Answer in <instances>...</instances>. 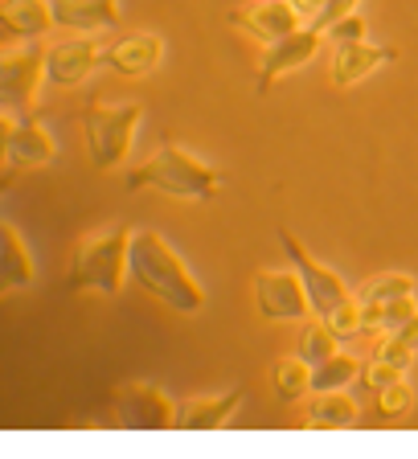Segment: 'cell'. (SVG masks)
I'll return each mask as SVG.
<instances>
[{
  "mask_svg": "<svg viewBox=\"0 0 418 459\" xmlns=\"http://www.w3.org/2000/svg\"><path fill=\"white\" fill-rule=\"evenodd\" d=\"M361 361H353L349 353H333L328 361L312 365V394H328V390H344V385L357 382Z\"/></svg>",
  "mask_w": 418,
  "mask_h": 459,
  "instance_id": "23",
  "label": "cell"
},
{
  "mask_svg": "<svg viewBox=\"0 0 418 459\" xmlns=\"http://www.w3.org/2000/svg\"><path fill=\"white\" fill-rule=\"evenodd\" d=\"M336 333L328 325H324L320 316L316 320H304V328H300V344H295V357L300 361H308V365H320V361H328V357L336 353Z\"/></svg>",
  "mask_w": 418,
  "mask_h": 459,
  "instance_id": "22",
  "label": "cell"
},
{
  "mask_svg": "<svg viewBox=\"0 0 418 459\" xmlns=\"http://www.w3.org/2000/svg\"><path fill=\"white\" fill-rule=\"evenodd\" d=\"M54 160V140L46 135V127L29 115H17L4 124V164L13 169H41Z\"/></svg>",
  "mask_w": 418,
  "mask_h": 459,
  "instance_id": "13",
  "label": "cell"
},
{
  "mask_svg": "<svg viewBox=\"0 0 418 459\" xmlns=\"http://www.w3.org/2000/svg\"><path fill=\"white\" fill-rule=\"evenodd\" d=\"M78 124H83L91 164L99 172H111L124 164L127 148H132V135L140 127V103H99V99H91L78 111Z\"/></svg>",
  "mask_w": 418,
  "mask_h": 459,
  "instance_id": "4",
  "label": "cell"
},
{
  "mask_svg": "<svg viewBox=\"0 0 418 459\" xmlns=\"http://www.w3.org/2000/svg\"><path fill=\"white\" fill-rule=\"evenodd\" d=\"M222 177L209 164H201L197 156H189L177 143H164L156 148L140 169L127 177V189H156L164 197H185V201H209L218 193Z\"/></svg>",
  "mask_w": 418,
  "mask_h": 459,
  "instance_id": "3",
  "label": "cell"
},
{
  "mask_svg": "<svg viewBox=\"0 0 418 459\" xmlns=\"http://www.w3.org/2000/svg\"><path fill=\"white\" fill-rule=\"evenodd\" d=\"M410 402H414V398H410V385L406 382H394L390 390L378 394V419H386V422L402 419V414L410 411Z\"/></svg>",
  "mask_w": 418,
  "mask_h": 459,
  "instance_id": "26",
  "label": "cell"
},
{
  "mask_svg": "<svg viewBox=\"0 0 418 459\" xmlns=\"http://www.w3.org/2000/svg\"><path fill=\"white\" fill-rule=\"evenodd\" d=\"M324 41L328 46H353V41H365V21L353 13V17H341L324 29Z\"/></svg>",
  "mask_w": 418,
  "mask_h": 459,
  "instance_id": "27",
  "label": "cell"
},
{
  "mask_svg": "<svg viewBox=\"0 0 418 459\" xmlns=\"http://www.w3.org/2000/svg\"><path fill=\"white\" fill-rule=\"evenodd\" d=\"M271 394H275L283 406L304 402V394H312V365L300 361V357H283V361L271 365Z\"/></svg>",
  "mask_w": 418,
  "mask_h": 459,
  "instance_id": "20",
  "label": "cell"
},
{
  "mask_svg": "<svg viewBox=\"0 0 418 459\" xmlns=\"http://www.w3.org/2000/svg\"><path fill=\"white\" fill-rule=\"evenodd\" d=\"M54 29L66 33H103L119 25V0H49Z\"/></svg>",
  "mask_w": 418,
  "mask_h": 459,
  "instance_id": "15",
  "label": "cell"
},
{
  "mask_svg": "<svg viewBox=\"0 0 418 459\" xmlns=\"http://www.w3.org/2000/svg\"><path fill=\"white\" fill-rule=\"evenodd\" d=\"M103 62L119 78H144L161 66V38L156 33H119L103 46Z\"/></svg>",
  "mask_w": 418,
  "mask_h": 459,
  "instance_id": "12",
  "label": "cell"
},
{
  "mask_svg": "<svg viewBox=\"0 0 418 459\" xmlns=\"http://www.w3.org/2000/svg\"><path fill=\"white\" fill-rule=\"evenodd\" d=\"M320 46H324V33L316 25H300L295 33L263 46V57H258V70H255V91L266 95L271 82H279L283 74H295L300 66H308Z\"/></svg>",
  "mask_w": 418,
  "mask_h": 459,
  "instance_id": "8",
  "label": "cell"
},
{
  "mask_svg": "<svg viewBox=\"0 0 418 459\" xmlns=\"http://www.w3.org/2000/svg\"><path fill=\"white\" fill-rule=\"evenodd\" d=\"M111 414L124 430H169L177 427V402L152 382H124L111 398Z\"/></svg>",
  "mask_w": 418,
  "mask_h": 459,
  "instance_id": "6",
  "label": "cell"
},
{
  "mask_svg": "<svg viewBox=\"0 0 418 459\" xmlns=\"http://www.w3.org/2000/svg\"><path fill=\"white\" fill-rule=\"evenodd\" d=\"M320 320L333 328L341 344H353V341H361V336H365V328H361V304H357V296H353L349 304L333 307V312H324Z\"/></svg>",
  "mask_w": 418,
  "mask_h": 459,
  "instance_id": "24",
  "label": "cell"
},
{
  "mask_svg": "<svg viewBox=\"0 0 418 459\" xmlns=\"http://www.w3.org/2000/svg\"><path fill=\"white\" fill-rule=\"evenodd\" d=\"M279 247H283V255L292 258V267L295 275L304 279V291H308V304H312V316H324V312H333V307L349 304V287L341 283V275L328 267H320L312 255H308L300 242L287 234V230H279Z\"/></svg>",
  "mask_w": 418,
  "mask_h": 459,
  "instance_id": "9",
  "label": "cell"
},
{
  "mask_svg": "<svg viewBox=\"0 0 418 459\" xmlns=\"http://www.w3.org/2000/svg\"><path fill=\"white\" fill-rule=\"evenodd\" d=\"M357 304L361 307H373V304H390V299H402V296H414V279L410 275H398V271H386V275H373L365 279L357 291Z\"/></svg>",
  "mask_w": 418,
  "mask_h": 459,
  "instance_id": "21",
  "label": "cell"
},
{
  "mask_svg": "<svg viewBox=\"0 0 418 459\" xmlns=\"http://www.w3.org/2000/svg\"><path fill=\"white\" fill-rule=\"evenodd\" d=\"M242 394L226 390L218 398H181L177 402V427L181 430H218L230 422V414L238 411Z\"/></svg>",
  "mask_w": 418,
  "mask_h": 459,
  "instance_id": "17",
  "label": "cell"
},
{
  "mask_svg": "<svg viewBox=\"0 0 418 459\" xmlns=\"http://www.w3.org/2000/svg\"><path fill=\"white\" fill-rule=\"evenodd\" d=\"M127 279L140 291H148L152 299H161L172 312H201L205 307V291L197 287V279L185 271L181 255L152 230H135L132 247H127Z\"/></svg>",
  "mask_w": 418,
  "mask_h": 459,
  "instance_id": "1",
  "label": "cell"
},
{
  "mask_svg": "<svg viewBox=\"0 0 418 459\" xmlns=\"http://www.w3.org/2000/svg\"><path fill=\"white\" fill-rule=\"evenodd\" d=\"M226 21L234 29H242V33H250L255 41H263V46H271V41L287 38V33H295L304 25L300 13L292 9V0H250V4L230 9Z\"/></svg>",
  "mask_w": 418,
  "mask_h": 459,
  "instance_id": "11",
  "label": "cell"
},
{
  "mask_svg": "<svg viewBox=\"0 0 418 459\" xmlns=\"http://www.w3.org/2000/svg\"><path fill=\"white\" fill-rule=\"evenodd\" d=\"M386 336H398V341L406 344V349H414V353H418V312L410 316V320H406L402 328H394V333H386Z\"/></svg>",
  "mask_w": 418,
  "mask_h": 459,
  "instance_id": "30",
  "label": "cell"
},
{
  "mask_svg": "<svg viewBox=\"0 0 418 459\" xmlns=\"http://www.w3.org/2000/svg\"><path fill=\"white\" fill-rule=\"evenodd\" d=\"M292 9L300 13V21L304 25H312L316 17H320V9H324V0H292Z\"/></svg>",
  "mask_w": 418,
  "mask_h": 459,
  "instance_id": "31",
  "label": "cell"
},
{
  "mask_svg": "<svg viewBox=\"0 0 418 459\" xmlns=\"http://www.w3.org/2000/svg\"><path fill=\"white\" fill-rule=\"evenodd\" d=\"M394 57H398V49L378 46V41H353V46H333V66H328V82L344 91V86H353V82H361V78H370L373 70L390 66Z\"/></svg>",
  "mask_w": 418,
  "mask_h": 459,
  "instance_id": "14",
  "label": "cell"
},
{
  "mask_svg": "<svg viewBox=\"0 0 418 459\" xmlns=\"http://www.w3.org/2000/svg\"><path fill=\"white\" fill-rule=\"evenodd\" d=\"M255 307L271 325H304L312 304H308L304 279L295 271H258L255 275Z\"/></svg>",
  "mask_w": 418,
  "mask_h": 459,
  "instance_id": "7",
  "label": "cell"
},
{
  "mask_svg": "<svg viewBox=\"0 0 418 459\" xmlns=\"http://www.w3.org/2000/svg\"><path fill=\"white\" fill-rule=\"evenodd\" d=\"M394 382H402V369H394V365H386V361H365L361 365V373H357V385H361L365 394H381V390H390Z\"/></svg>",
  "mask_w": 418,
  "mask_h": 459,
  "instance_id": "25",
  "label": "cell"
},
{
  "mask_svg": "<svg viewBox=\"0 0 418 459\" xmlns=\"http://www.w3.org/2000/svg\"><path fill=\"white\" fill-rule=\"evenodd\" d=\"M38 78H46V54L33 41L4 49V57H0V107H4V119L29 115Z\"/></svg>",
  "mask_w": 418,
  "mask_h": 459,
  "instance_id": "5",
  "label": "cell"
},
{
  "mask_svg": "<svg viewBox=\"0 0 418 459\" xmlns=\"http://www.w3.org/2000/svg\"><path fill=\"white\" fill-rule=\"evenodd\" d=\"M127 247H132V230L127 226H103L86 234L74 247L70 258V291H99V296H119L127 279Z\"/></svg>",
  "mask_w": 418,
  "mask_h": 459,
  "instance_id": "2",
  "label": "cell"
},
{
  "mask_svg": "<svg viewBox=\"0 0 418 459\" xmlns=\"http://www.w3.org/2000/svg\"><path fill=\"white\" fill-rule=\"evenodd\" d=\"M29 283H33V263H29L25 242H21V234L13 226H0V287L21 291Z\"/></svg>",
  "mask_w": 418,
  "mask_h": 459,
  "instance_id": "19",
  "label": "cell"
},
{
  "mask_svg": "<svg viewBox=\"0 0 418 459\" xmlns=\"http://www.w3.org/2000/svg\"><path fill=\"white\" fill-rule=\"evenodd\" d=\"M49 25H54L49 0H0L4 41H38Z\"/></svg>",
  "mask_w": 418,
  "mask_h": 459,
  "instance_id": "16",
  "label": "cell"
},
{
  "mask_svg": "<svg viewBox=\"0 0 418 459\" xmlns=\"http://www.w3.org/2000/svg\"><path fill=\"white\" fill-rule=\"evenodd\" d=\"M304 422L308 427H320V430H333V427H357V402L341 390H328V394H312L304 402Z\"/></svg>",
  "mask_w": 418,
  "mask_h": 459,
  "instance_id": "18",
  "label": "cell"
},
{
  "mask_svg": "<svg viewBox=\"0 0 418 459\" xmlns=\"http://www.w3.org/2000/svg\"><path fill=\"white\" fill-rule=\"evenodd\" d=\"M103 62V49L95 46L91 33H78V38L54 41L46 49V82L57 86V91H74L91 78V70Z\"/></svg>",
  "mask_w": 418,
  "mask_h": 459,
  "instance_id": "10",
  "label": "cell"
},
{
  "mask_svg": "<svg viewBox=\"0 0 418 459\" xmlns=\"http://www.w3.org/2000/svg\"><path fill=\"white\" fill-rule=\"evenodd\" d=\"M357 4H361V0H324V9H320V17L312 21L316 29H328L333 25V21H341V17H353V13H357Z\"/></svg>",
  "mask_w": 418,
  "mask_h": 459,
  "instance_id": "29",
  "label": "cell"
},
{
  "mask_svg": "<svg viewBox=\"0 0 418 459\" xmlns=\"http://www.w3.org/2000/svg\"><path fill=\"white\" fill-rule=\"evenodd\" d=\"M373 357L406 373V369H410V361H414V349H406V344H402L398 336H378V349H373Z\"/></svg>",
  "mask_w": 418,
  "mask_h": 459,
  "instance_id": "28",
  "label": "cell"
}]
</instances>
